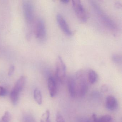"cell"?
<instances>
[{
	"instance_id": "cell-13",
	"label": "cell",
	"mask_w": 122,
	"mask_h": 122,
	"mask_svg": "<svg viewBox=\"0 0 122 122\" xmlns=\"http://www.w3.org/2000/svg\"><path fill=\"white\" fill-rule=\"evenodd\" d=\"M34 97L36 102L39 105L42 103V96L41 91L38 88H36L34 91Z\"/></svg>"
},
{
	"instance_id": "cell-14",
	"label": "cell",
	"mask_w": 122,
	"mask_h": 122,
	"mask_svg": "<svg viewBox=\"0 0 122 122\" xmlns=\"http://www.w3.org/2000/svg\"><path fill=\"white\" fill-rule=\"evenodd\" d=\"M19 95H20V93L18 92H17L13 89L12 90L10 95V97L11 102L13 105H16L17 103Z\"/></svg>"
},
{
	"instance_id": "cell-7",
	"label": "cell",
	"mask_w": 122,
	"mask_h": 122,
	"mask_svg": "<svg viewBox=\"0 0 122 122\" xmlns=\"http://www.w3.org/2000/svg\"><path fill=\"white\" fill-rule=\"evenodd\" d=\"M56 19L58 25L63 32L68 36L72 35V32L70 29L66 20L61 15H57Z\"/></svg>"
},
{
	"instance_id": "cell-23",
	"label": "cell",
	"mask_w": 122,
	"mask_h": 122,
	"mask_svg": "<svg viewBox=\"0 0 122 122\" xmlns=\"http://www.w3.org/2000/svg\"><path fill=\"white\" fill-rule=\"evenodd\" d=\"M108 90V87L106 85H103L101 87V91L103 92H106Z\"/></svg>"
},
{
	"instance_id": "cell-16",
	"label": "cell",
	"mask_w": 122,
	"mask_h": 122,
	"mask_svg": "<svg viewBox=\"0 0 122 122\" xmlns=\"http://www.w3.org/2000/svg\"><path fill=\"white\" fill-rule=\"evenodd\" d=\"M112 121V117L110 115H106L97 118V122H111Z\"/></svg>"
},
{
	"instance_id": "cell-6",
	"label": "cell",
	"mask_w": 122,
	"mask_h": 122,
	"mask_svg": "<svg viewBox=\"0 0 122 122\" xmlns=\"http://www.w3.org/2000/svg\"><path fill=\"white\" fill-rule=\"evenodd\" d=\"M23 10L24 16L27 23L30 24L33 19V7L31 3L28 1L23 3Z\"/></svg>"
},
{
	"instance_id": "cell-5",
	"label": "cell",
	"mask_w": 122,
	"mask_h": 122,
	"mask_svg": "<svg viewBox=\"0 0 122 122\" xmlns=\"http://www.w3.org/2000/svg\"><path fill=\"white\" fill-rule=\"evenodd\" d=\"M35 34L36 38L41 41L45 39L46 30L45 24L42 19H39L36 23L35 27Z\"/></svg>"
},
{
	"instance_id": "cell-8",
	"label": "cell",
	"mask_w": 122,
	"mask_h": 122,
	"mask_svg": "<svg viewBox=\"0 0 122 122\" xmlns=\"http://www.w3.org/2000/svg\"><path fill=\"white\" fill-rule=\"evenodd\" d=\"M67 84L71 97L74 98L77 95V86L75 78L70 77L68 78Z\"/></svg>"
},
{
	"instance_id": "cell-3",
	"label": "cell",
	"mask_w": 122,
	"mask_h": 122,
	"mask_svg": "<svg viewBox=\"0 0 122 122\" xmlns=\"http://www.w3.org/2000/svg\"><path fill=\"white\" fill-rule=\"evenodd\" d=\"M66 67L65 64L62 58L58 56L56 63V76L59 82H64L66 76Z\"/></svg>"
},
{
	"instance_id": "cell-15",
	"label": "cell",
	"mask_w": 122,
	"mask_h": 122,
	"mask_svg": "<svg viewBox=\"0 0 122 122\" xmlns=\"http://www.w3.org/2000/svg\"><path fill=\"white\" fill-rule=\"evenodd\" d=\"M50 115V111L47 110L42 115L41 118V122H51Z\"/></svg>"
},
{
	"instance_id": "cell-1",
	"label": "cell",
	"mask_w": 122,
	"mask_h": 122,
	"mask_svg": "<svg viewBox=\"0 0 122 122\" xmlns=\"http://www.w3.org/2000/svg\"><path fill=\"white\" fill-rule=\"evenodd\" d=\"M95 13L103 24L109 30L112 31H116L117 28L115 23L107 15L96 3L91 1V3Z\"/></svg>"
},
{
	"instance_id": "cell-21",
	"label": "cell",
	"mask_w": 122,
	"mask_h": 122,
	"mask_svg": "<svg viewBox=\"0 0 122 122\" xmlns=\"http://www.w3.org/2000/svg\"><path fill=\"white\" fill-rule=\"evenodd\" d=\"M6 90L3 87L0 86V96H4L6 94Z\"/></svg>"
},
{
	"instance_id": "cell-24",
	"label": "cell",
	"mask_w": 122,
	"mask_h": 122,
	"mask_svg": "<svg viewBox=\"0 0 122 122\" xmlns=\"http://www.w3.org/2000/svg\"><path fill=\"white\" fill-rule=\"evenodd\" d=\"M61 2L64 4H67L68 3L69 1L68 0H61Z\"/></svg>"
},
{
	"instance_id": "cell-4",
	"label": "cell",
	"mask_w": 122,
	"mask_h": 122,
	"mask_svg": "<svg viewBox=\"0 0 122 122\" xmlns=\"http://www.w3.org/2000/svg\"><path fill=\"white\" fill-rule=\"evenodd\" d=\"M72 2L73 10L77 18L83 22H86L87 18V14L81 1L79 0H73Z\"/></svg>"
},
{
	"instance_id": "cell-18",
	"label": "cell",
	"mask_w": 122,
	"mask_h": 122,
	"mask_svg": "<svg viewBox=\"0 0 122 122\" xmlns=\"http://www.w3.org/2000/svg\"><path fill=\"white\" fill-rule=\"evenodd\" d=\"M112 60L113 62L117 64H121L122 62V57L119 54H113L112 56Z\"/></svg>"
},
{
	"instance_id": "cell-20",
	"label": "cell",
	"mask_w": 122,
	"mask_h": 122,
	"mask_svg": "<svg viewBox=\"0 0 122 122\" xmlns=\"http://www.w3.org/2000/svg\"><path fill=\"white\" fill-rule=\"evenodd\" d=\"M97 118L96 114L95 113H93L91 116H90V117L88 118L87 122H97Z\"/></svg>"
},
{
	"instance_id": "cell-11",
	"label": "cell",
	"mask_w": 122,
	"mask_h": 122,
	"mask_svg": "<svg viewBox=\"0 0 122 122\" xmlns=\"http://www.w3.org/2000/svg\"><path fill=\"white\" fill-rule=\"evenodd\" d=\"M26 82V78L22 76L17 81L13 89L20 93L23 90Z\"/></svg>"
},
{
	"instance_id": "cell-9",
	"label": "cell",
	"mask_w": 122,
	"mask_h": 122,
	"mask_svg": "<svg viewBox=\"0 0 122 122\" xmlns=\"http://www.w3.org/2000/svg\"><path fill=\"white\" fill-rule=\"evenodd\" d=\"M118 102L116 98L114 96H107L106 101V106L108 110L114 111L118 107Z\"/></svg>"
},
{
	"instance_id": "cell-17",
	"label": "cell",
	"mask_w": 122,
	"mask_h": 122,
	"mask_svg": "<svg viewBox=\"0 0 122 122\" xmlns=\"http://www.w3.org/2000/svg\"><path fill=\"white\" fill-rule=\"evenodd\" d=\"M11 119V115L8 111H5L4 115L0 120V122H10Z\"/></svg>"
},
{
	"instance_id": "cell-10",
	"label": "cell",
	"mask_w": 122,
	"mask_h": 122,
	"mask_svg": "<svg viewBox=\"0 0 122 122\" xmlns=\"http://www.w3.org/2000/svg\"><path fill=\"white\" fill-rule=\"evenodd\" d=\"M47 86L51 97H55L57 93V85L55 80L52 76H50L48 79Z\"/></svg>"
},
{
	"instance_id": "cell-12",
	"label": "cell",
	"mask_w": 122,
	"mask_h": 122,
	"mask_svg": "<svg viewBox=\"0 0 122 122\" xmlns=\"http://www.w3.org/2000/svg\"><path fill=\"white\" fill-rule=\"evenodd\" d=\"M87 79L88 82L91 84H94L97 81L98 76L95 71L90 69L87 72Z\"/></svg>"
},
{
	"instance_id": "cell-2",
	"label": "cell",
	"mask_w": 122,
	"mask_h": 122,
	"mask_svg": "<svg viewBox=\"0 0 122 122\" xmlns=\"http://www.w3.org/2000/svg\"><path fill=\"white\" fill-rule=\"evenodd\" d=\"M75 78L77 86V94L80 97H83L88 90L87 72L83 70L78 71L76 73Z\"/></svg>"
},
{
	"instance_id": "cell-19",
	"label": "cell",
	"mask_w": 122,
	"mask_h": 122,
	"mask_svg": "<svg viewBox=\"0 0 122 122\" xmlns=\"http://www.w3.org/2000/svg\"><path fill=\"white\" fill-rule=\"evenodd\" d=\"M56 122H65L63 116L59 112H58L56 114Z\"/></svg>"
},
{
	"instance_id": "cell-22",
	"label": "cell",
	"mask_w": 122,
	"mask_h": 122,
	"mask_svg": "<svg viewBox=\"0 0 122 122\" xmlns=\"http://www.w3.org/2000/svg\"><path fill=\"white\" fill-rule=\"evenodd\" d=\"M14 71H15V67L13 65H11L10 67L9 71H8V76H11L14 73Z\"/></svg>"
}]
</instances>
